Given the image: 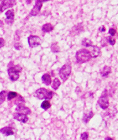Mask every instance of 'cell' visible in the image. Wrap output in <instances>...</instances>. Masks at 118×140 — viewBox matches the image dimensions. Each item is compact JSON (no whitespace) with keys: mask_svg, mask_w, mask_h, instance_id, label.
<instances>
[{"mask_svg":"<svg viewBox=\"0 0 118 140\" xmlns=\"http://www.w3.org/2000/svg\"><path fill=\"white\" fill-rule=\"evenodd\" d=\"M82 45L86 47H90L93 46V44L91 40L88 38H84L82 42Z\"/></svg>","mask_w":118,"mask_h":140,"instance_id":"obj_18","label":"cell"},{"mask_svg":"<svg viewBox=\"0 0 118 140\" xmlns=\"http://www.w3.org/2000/svg\"><path fill=\"white\" fill-rule=\"evenodd\" d=\"M98 103L103 110H106L109 107L110 103L107 90H105L103 92L101 96L99 97Z\"/></svg>","mask_w":118,"mask_h":140,"instance_id":"obj_5","label":"cell"},{"mask_svg":"<svg viewBox=\"0 0 118 140\" xmlns=\"http://www.w3.org/2000/svg\"><path fill=\"white\" fill-rule=\"evenodd\" d=\"M28 41L29 46L31 48H33L35 47H37L40 44L41 39L35 35H30L28 38Z\"/></svg>","mask_w":118,"mask_h":140,"instance_id":"obj_6","label":"cell"},{"mask_svg":"<svg viewBox=\"0 0 118 140\" xmlns=\"http://www.w3.org/2000/svg\"><path fill=\"white\" fill-rule=\"evenodd\" d=\"M53 92L51 91L47 90L45 88H40L36 91V97L39 99L50 100L52 99Z\"/></svg>","mask_w":118,"mask_h":140,"instance_id":"obj_3","label":"cell"},{"mask_svg":"<svg viewBox=\"0 0 118 140\" xmlns=\"http://www.w3.org/2000/svg\"><path fill=\"white\" fill-rule=\"evenodd\" d=\"M76 58L78 64H84L90 60L92 58L89 50L84 49H80L76 53Z\"/></svg>","mask_w":118,"mask_h":140,"instance_id":"obj_1","label":"cell"},{"mask_svg":"<svg viewBox=\"0 0 118 140\" xmlns=\"http://www.w3.org/2000/svg\"><path fill=\"white\" fill-rule=\"evenodd\" d=\"M91 47H92V49L89 51L92 58H96L101 54V50H100V49L98 46L93 45Z\"/></svg>","mask_w":118,"mask_h":140,"instance_id":"obj_13","label":"cell"},{"mask_svg":"<svg viewBox=\"0 0 118 140\" xmlns=\"http://www.w3.org/2000/svg\"><path fill=\"white\" fill-rule=\"evenodd\" d=\"M46 2V1H36L35 2V4L33 8L31 10L29 16H36L37 15L38 13H39V12L42 8L43 5V2Z\"/></svg>","mask_w":118,"mask_h":140,"instance_id":"obj_7","label":"cell"},{"mask_svg":"<svg viewBox=\"0 0 118 140\" xmlns=\"http://www.w3.org/2000/svg\"><path fill=\"white\" fill-rule=\"evenodd\" d=\"M23 103H25L24 99L23 97L20 96V95H19V98H17V99L16 100L14 103H15L17 106H19L23 105Z\"/></svg>","mask_w":118,"mask_h":140,"instance_id":"obj_23","label":"cell"},{"mask_svg":"<svg viewBox=\"0 0 118 140\" xmlns=\"http://www.w3.org/2000/svg\"><path fill=\"white\" fill-rule=\"evenodd\" d=\"M111 68L108 66H105L103 68L102 70L100 71V74L103 77H107L109 74L111 73Z\"/></svg>","mask_w":118,"mask_h":140,"instance_id":"obj_15","label":"cell"},{"mask_svg":"<svg viewBox=\"0 0 118 140\" xmlns=\"http://www.w3.org/2000/svg\"><path fill=\"white\" fill-rule=\"evenodd\" d=\"M51 49L52 51L54 52V53H57V52H58L59 51H60V47H58V46L57 45V43L52 44Z\"/></svg>","mask_w":118,"mask_h":140,"instance_id":"obj_24","label":"cell"},{"mask_svg":"<svg viewBox=\"0 0 118 140\" xmlns=\"http://www.w3.org/2000/svg\"><path fill=\"white\" fill-rule=\"evenodd\" d=\"M42 80L43 82L46 85H49L51 84V76H50V74L48 73H46L42 77Z\"/></svg>","mask_w":118,"mask_h":140,"instance_id":"obj_14","label":"cell"},{"mask_svg":"<svg viewBox=\"0 0 118 140\" xmlns=\"http://www.w3.org/2000/svg\"><path fill=\"white\" fill-rule=\"evenodd\" d=\"M13 118L15 119L16 120H17L18 121L22 122L25 123L26 122L28 121V117L27 116L24 114H19V113H14L13 114Z\"/></svg>","mask_w":118,"mask_h":140,"instance_id":"obj_10","label":"cell"},{"mask_svg":"<svg viewBox=\"0 0 118 140\" xmlns=\"http://www.w3.org/2000/svg\"><path fill=\"white\" fill-rule=\"evenodd\" d=\"M5 15L7 16V19H5V22L7 24H12L13 23L14 14L13 9L8 10L5 13Z\"/></svg>","mask_w":118,"mask_h":140,"instance_id":"obj_11","label":"cell"},{"mask_svg":"<svg viewBox=\"0 0 118 140\" xmlns=\"http://www.w3.org/2000/svg\"><path fill=\"white\" fill-rule=\"evenodd\" d=\"M17 95H18V94H17L15 92H9L8 94V100H9V101L11 100L12 99H14V98H15L16 97H17Z\"/></svg>","mask_w":118,"mask_h":140,"instance_id":"obj_22","label":"cell"},{"mask_svg":"<svg viewBox=\"0 0 118 140\" xmlns=\"http://www.w3.org/2000/svg\"><path fill=\"white\" fill-rule=\"evenodd\" d=\"M14 47L17 50H20L22 48V46L20 43H16L14 44Z\"/></svg>","mask_w":118,"mask_h":140,"instance_id":"obj_29","label":"cell"},{"mask_svg":"<svg viewBox=\"0 0 118 140\" xmlns=\"http://www.w3.org/2000/svg\"><path fill=\"white\" fill-rule=\"evenodd\" d=\"M0 132L5 136H9L14 134V132L13 130V128L11 127H4L0 129Z\"/></svg>","mask_w":118,"mask_h":140,"instance_id":"obj_12","label":"cell"},{"mask_svg":"<svg viewBox=\"0 0 118 140\" xmlns=\"http://www.w3.org/2000/svg\"><path fill=\"white\" fill-rule=\"evenodd\" d=\"M7 92L6 91H2L0 92V105L4 102L5 100L6 96H7Z\"/></svg>","mask_w":118,"mask_h":140,"instance_id":"obj_21","label":"cell"},{"mask_svg":"<svg viewBox=\"0 0 118 140\" xmlns=\"http://www.w3.org/2000/svg\"><path fill=\"white\" fill-rule=\"evenodd\" d=\"M107 39V40L108 42V43H110L111 45L113 46V45H114L115 44V42H116L115 39L114 38L112 37H108Z\"/></svg>","mask_w":118,"mask_h":140,"instance_id":"obj_25","label":"cell"},{"mask_svg":"<svg viewBox=\"0 0 118 140\" xmlns=\"http://www.w3.org/2000/svg\"><path fill=\"white\" fill-rule=\"evenodd\" d=\"M22 71V68L20 65H14L9 68L8 73L10 79L12 81H15L19 78L20 73Z\"/></svg>","mask_w":118,"mask_h":140,"instance_id":"obj_2","label":"cell"},{"mask_svg":"<svg viewBox=\"0 0 118 140\" xmlns=\"http://www.w3.org/2000/svg\"><path fill=\"white\" fill-rule=\"evenodd\" d=\"M89 137V134L88 132H84L81 134V138L82 140H87Z\"/></svg>","mask_w":118,"mask_h":140,"instance_id":"obj_26","label":"cell"},{"mask_svg":"<svg viewBox=\"0 0 118 140\" xmlns=\"http://www.w3.org/2000/svg\"><path fill=\"white\" fill-rule=\"evenodd\" d=\"M54 29V27L50 23H47L42 27V31L44 32H50Z\"/></svg>","mask_w":118,"mask_h":140,"instance_id":"obj_17","label":"cell"},{"mask_svg":"<svg viewBox=\"0 0 118 140\" xmlns=\"http://www.w3.org/2000/svg\"><path fill=\"white\" fill-rule=\"evenodd\" d=\"M16 111H17V113H19V114H22L24 115H29L31 114V111L28 107H25L24 105H21L17 106L16 108Z\"/></svg>","mask_w":118,"mask_h":140,"instance_id":"obj_9","label":"cell"},{"mask_svg":"<svg viewBox=\"0 0 118 140\" xmlns=\"http://www.w3.org/2000/svg\"><path fill=\"white\" fill-rule=\"evenodd\" d=\"M50 107H51V104L48 100L44 101L41 105V108H43L44 110H48Z\"/></svg>","mask_w":118,"mask_h":140,"instance_id":"obj_20","label":"cell"},{"mask_svg":"<svg viewBox=\"0 0 118 140\" xmlns=\"http://www.w3.org/2000/svg\"><path fill=\"white\" fill-rule=\"evenodd\" d=\"M60 85H61V82L60 80H59V79H55L54 80V81H53V83L52 84V89H54V90H57Z\"/></svg>","mask_w":118,"mask_h":140,"instance_id":"obj_19","label":"cell"},{"mask_svg":"<svg viewBox=\"0 0 118 140\" xmlns=\"http://www.w3.org/2000/svg\"><path fill=\"white\" fill-rule=\"evenodd\" d=\"M105 140H114V139L111 137H108L105 138Z\"/></svg>","mask_w":118,"mask_h":140,"instance_id":"obj_31","label":"cell"},{"mask_svg":"<svg viewBox=\"0 0 118 140\" xmlns=\"http://www.w3.org/2000/svg\"><path fill=\"white\" fill-rule=\"evenodd\" d=\"M71 71H72V66L69 64L64 65L61 68L60 72H59V75L63 82L66 81L67 79L69 78L71 74Z\"/></svg>","mask_w":118,"mask_h":140,"instance_id":"obj_4","label":"cell"},{"mask_svg":"<svg viewBox=\"0 0 118 140\" xmlns=\"http://www.w3.org/2000/svg\"><path fill=\"white\" fill-rule=\"evenodd\" d=\"M99 30L100 32H105V28L104 26H101V27L99 28Z\"/></svg>","mask_w":118,"mask_h":140,"instance_id":"obj_30","label":"cell"},{"mask_svg":"<svg viewBox=\"0 0 118 140\" xmlns=\"http://www.w3.org/2000/svg\"><path fill=\"white\" fill-rule=\"evenodd\" d=\"M3 25H4V23H3L1 20H0V27H2Z\"/></svg>","mask_w":118,"mask_h":140,"instance_id":"obj_32","label":"cell"},{"mask_svg":"<svg viewBox=\"0 0 118 140\" xmlns=\"http://www.w3.org/2000/svg\"><path fill=\"white\" fill-rule=\"evenodd\" d=\"M116 31L114 28H110V30H109V34H110L111 37H114V36L116 34Z\"/></svg>","mask_w":118,"mask_h":140,"instance_id":"obj_27","label":"cell"},{"mask_svg":"<svg viewBox=\"0 0 118 140\" xmlns=\"http://www.w3.org/2000/svg\"><path fill=\"white\" fill-rule=\"evenodd\" d=\"M16 1H0V12H3L5 10L9 8L13 7L14 5H16Z\"/></svg>","mask_w":118,"mask_h":140,"instance_id":"obj_8","label":"cell"},{"mask_svg":"<svg viewBox=\"0 0 118 140\" xmlns=\"http://www.w3.org/2000/svg\"><path fill=\"white\" fill-rule=\"evenodd\" d=\"M94 115L93 112L92 111H89L88 113H87V114H84V117H83V122L85 123H87L88 122L90 121V120L92 118Z\"/></svg>","mask_w":118,"mask_h":140,"instance_id":"obj_16","label":"cell"},{"mask_svg":"<svg viewBox=\"0 0 118 140\" xmlns=\"http://www.w3.org/2000/svg\"><path fill=\"white\" fill-rule=\"evenodd\" d=\"M5 43V40H4V39L2 38H0V49L4 46Z\"/></svg>","mask_w":118,"mask_h":140,"instance_id":"obj_28","label":"cell"}]
</instances>
